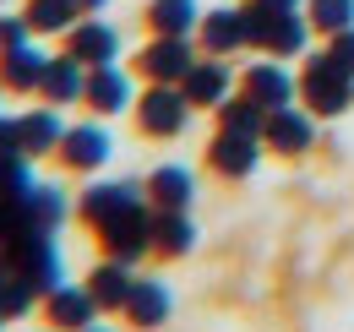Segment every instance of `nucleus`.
<instances>
[{
    "label": "nucleus",
    "instance_id": "nucleus-1",
    "mask_svg": "<svg viewBox=\"0 0 354 332\" xmlns=\"http://www.w3.org/2000/svg\"><path fill=\"white\" fill-rule=\"evenodd\" d=\"M240 22H245V44H257V49L278 55V60L306 55L310 17H300L295 6H278V0H245V6H240Z\"/></svg>",
    "mask_w": 354,
    "mask_h": 332
},
{
    "label": "nucleus",
    "instance_id": "nucleus-2",
    "mask_svg": "<svg viewBox=\"0 0 354 332\" xmlns=\"http://www.w3.org/2000/svg\"><path fill=\"white\" fill-rule=\"evenodd\" d=\"M6 250H11V267L39 284V294H55L66 284V273H60V246H55L49 229H22V234L6 240Z\"/></svg>",
    "mask_w": 354,
    "mask_h": 332
},
{
    "label": "nucleus",
    "instance_id": "nucleus-3",
    "mask_svg": "<svg viewBox=\"0 0 354 332\" xmlns=\"http://www.w3.org/2000/svg\"><path fill=\"white\" fill-rule=\"evenodd\" d=\"M300 98H306L310 115H344L354 104V77L338 71V66L327 60V49H322V55H310L306 71H300Z\"/></svg>",
    "mask_w": 354,
    "mask_h": 332
},
{
    "label": "nucleus",
    "instance_id": "nucleus-4",
    "mask_svg": "<svg viewBox=\"0 0 354 332\" xmlns=\"http://www.w3.org/2000/svg\"><path fill=\"white\" fill-rule=\"evenodd\" d=\"M136 120L147 136H180L191 120V98L180 93V82H153L136 98Z\"/></svg>",
    "mask_w": 354,
    "mask_h": 332
},
{
    "label": "nucleus",
    "instance_id": "nucleus-5",
    "mask_svg": "<svg viewBox=\"0 0 354 332\" xmlns=\"http://www.w3.org/2000/svg\"><path fill=\"white\" fill-rule=\"evenodd\" d=\"M104 229V246H109V256H120V261H136V256H147L153 250V212L142 208H126L115 212L109 223H98Z\"/></svg>",
    "mask_w": 354,
    "mask_h": 332
},
{
    "label": "nucleus",
    "instance_id": "nucleus-6",
    "mask_svg": "<svg viewBox=\"0 0 354 332\" xmlns=\"http://www.w3.org/2000/svg\"><path fill=\"white\" fill-rule=\"evenodd\" d=\"M310 142H316L310 109L289 104V109H272V115H267V125H262V147L283 153V158H300V153H310Z\"/></svg>",
    "mask_w": 354,
    "mask_h": 332
},
{
    "label": "nucleus",
    "instance_id": "nucleus-7",
    "mask_svg": "<svg viewBox=\"0 0 354 332\" xmlns=\"http://www.w3.org/2000/svg\"><path fill=\"white\" fill-rule=\"evenodd\" d=\"M136 66H142V77H147V82H185V71L196 66V55H191V39L153 33V44L136 55Z\"/></svg>",
    "mask_w": 354,
    "mask_h": 332
},
{
    "label": "nucleus",
    "instance_id": "nucleus-8",
    "mask_svg": "<svg viewBox=\"0 0 354 332\" xmlns=\"http://www.w3.org/2000/svg\"><path fill=\"white\" fill-rule=\"evenodd\" d=\"M207 164L218 169L223 180H245L251 169L262 164V136H245V131H218L213 147H207Z\"/></svg>",
    "mask_w": 354,
    "mask_h": 332
},
{
    "label": "nucleus",
    "instance_id": "nucleus-9",
    "mask_svg": "<svg viewBox=\"0 0 354 332\" xmlns=\"http://www.w3.org/2000/svg\"><path fill=\"white\" fill-rule=\"evenodd\" d=\"M240 93H245V98H257L267 115H272V109H289V104L300 98V82H295V77H289L283 66H272V60H257V66L245 71Z\"/></svg>",
    "mask_w": 354,
    "mask_h": 332
},
{
    "label": "nucleus",
    "instance_id": "nucleus-10",
    "mask_svg": "<svg viewBox=\"0 0 354 332\" xmlns=\"http://www.w3.org/2000/svg\"><path fill=\"white\" fill-rule=\"evenodd\" d=\"M66 55L71 60H82V66H115V55H120V33L109 28V22H77L71 33H66Z\"/></svg>",
    "mask_w": 354,
    "mask_h": 332
},
{
    "label": "nucleus",
    "instance_id": "nucleus-11",
    "mask_svg": "<svg viewBox=\"0 0 354 332\" xmlns=\"http://www.w3.org/2000/svg\"><path fill=\"white\" fill-rule=\"evenodd\" d=\"M82 104H88L93 115H104V120H109V115H120V109H131V77H126L120 66H93Z\"/></svg>",
    "mask_w": 354,
    "mask_h": 332
},
{
    "label": "nucleus",
    "instance_id": "nucleus-12",
    "mask_svg": "<svg viewBox=\"0 0 354 332\" xmlns=\"http://www.w3.org/2000/svg\"><path fill=\"white\" fill-rule=\"evenodd\" d=\"M115 153V142H109V131L104 125H66V142H60V158L71 169H82V174H93V169H104V158Z\"/></svg>",
    "mask_w": 354,
    "mask_h": 332
},
{
    "label": "nucleus",
    "instance_id": "nucleus-13",
    "mask_svg": "<svg viewBox=\"0 0 354 332\" xmlns=\"http://www.w3.org/2000/svg\"><path fill=\"white\" fill-rule=\"evenodd\" d=\"M131 289H136V273H131V261H120V256L98 261L88 273V294L98 299V311H126Z\"/></svg>",
    "mask_w": 354,
    "mask_h": 332
},
{
    "label": "nucleus",
    "instance_id": "nucleus-14",
    "mask_svg": "<svg viewBox=\"0 0 354 332\" xmlns=\"http://www.w3.org/2000/svg\"><path fill=\"white\" fill-rule=\"evenodd\" d=\"M44 71H49L44 49H33V44L0 49V82L11 87V93H33V87H44Z\"/></svg>",
    "mask_w": 354,
    "mask_h": 332
},
{
    "label": "nucleus",
    "instance_id": "nucleus-15",
    "mask_svg": "<svg viewBox=\"0 0 354 332\" xmlns=\"http://www.w3.org/2000/svg\"><path fill=\"white\" fill-rule=\"evenodd\" d=\"M44 311L60 332H82V327L98 322V299H93L88 289H71V284H60L55 294H44Z\"/></svg>",
    "mask_w": 354,
    "mask_h": 332
},
{
    "label": "nucleus",
    "instance_id": "nucleus-16",
    "mask_svg": "<svg viewBox=\"0 0 354 332\" xmlns=\"http://www.w3.org/2000/svg\"><path fill=\"white\" fill-rule=\"evenodd\" d=\"M169 311H175V294L169 284H158V278H136L131 299H126V316H131V327H164L169 322Z\"/></svg>",
    "mask_w": 354,
    "mask_h": 332
},
{
    "label": "nucleus",
    "instance_id": "nucleus-17",
    "mask_svg": "<svg viewBox=\"0 0 354 332\" xmlns=\"http://www.w3.org/2000/svg\"><path fill=\"white\" fill-rule=\"evenodd\" d=\"M180 93L191 98V109H218L223 98H229V66H223V60H196V66L185 71Z\"/></svg>",
    "mask_w": 354,
    "mask_h": 332
},
{
    "label": "nucleus",
    "instance_id": "nucleus-18",
    "mask_svg": "<svg viewBox=\"0 0 354 332\" xmlns=\"http://www.w3.org/2000/svg\"><path fill=\"white\" fill-rule=\"evenodd\" d=\"M142 202V185L136 180H109V185H88L82 191V218L88 223H109L115 212H126Z\"/></svg>",
    "mask_w": 354,
    "mask_h": 332
},
{
    "label": "nucleus",
    "instance_id": "nucleus-19",
    "mask_svg": "<svg viewBox=\"0 0 354 332\" xmlns=\"http://www.w3.org/2000/svg\"><path fill=\"white\" fill-rule=\"evenodd\" d=\"M191 196H196L191 169H180V164L153 169V180H147V202H153V208H164V212H191Z\"/></svg>",
    "mask_w": 354,
    "mask_h": 332
},
{
    "label": "nucleus",
    "instance_id": "nucleus-20",
    "mask_svg": "<svg viewBox=\"0 0 354 332\" xmlns=\"http://www.w3.org/2000/svg\"><path fill=\"white\" fill-rule=\"evenodd\" d=\"M202 49L207 55H234L245 49V22H240V6H218V11H202Z\"/></svg>",
    "mask_w": 354,
    "mask_h": 332
},
{
    "label": "nucleus",
    "instance_id": "nucleus-21",
    "mask_svg": "<svg viewBox=\"0 0 354 332\" xmlns=\"http://www.w3.org/2000/svg\"><path fill=\"white\" fill-rule=\"evenodd\" d=\"M44 93L49 104H82V93H88V66L82 60H71V55H49V71H44Z\"/></svg>",
    "mask_w": 354,
    "mask_h": 332
},
{
    "label": "nucleus",
    "instance_id": "nucleus-22",
    "mask_svg": "<svg viewBox=\"0 0 354 332\" xmlns=\"http://www.w3.org/2000/svg\"><path fill=\"white\" fill-rule=\"evenodd\" d=\"M147 28L153 33H169V39H191L202 28V6L196 0H153L147 6Z\"/></svg>",
    "mask_w": 354,
    "mask_h": 332
},
{
    "label": "nucleus",
    "instance_id": "nucleus-23",
    "mask_svg": "<svg viewBox=\"0 0 354 332\" xmlns=\"http://www.w3.org/2000/svg\"><path fill=\"white\" fill-rule=\"evenodd\" d=\"M191 246H196V223H191V212L153 208V250H158V256H191Z\"/></svg>",
    "mask_w": 354,
    "mask_h": 332
},
{
    "label": "nucleus",
    "instance_id": "nucleus-24",
    "mask_svg": "<svg viewBox=\"0 0 354 332\" xmlns=\"http://www.w3.org/2000/svg\"><path fill=\"white\" fill-rule=\"evenodd\" d=\"M60 142H66V125H60L55 109H33V115H22V153H28V158L60 153Z\"/></svg>",
    "mask_w": 354,
    "mask_h": 332
},
{
    "label": "nucleus",
    "instance_id": "nucleus-25",
    "mask_svg": "<svg viewBox=\"0 0 354 332\" xmlns=\"http://www.w3.org/2000/svg\"><path fill=\"white\" fill-rule=\"evenodd\" d=\"M22 229H60V218H66V196H60V185H33L22 202Z\"/></svg>",
    "mask_w": 354,
    "mask_h": 332
},
{
    "label": "nucleus",
    "instance_id": "nucleus-26",
    "mask_svg": "<svg viewBox=\"0 0 354 332\" xmlns=\"http://www.w3.org/2000/svg\"><path fill=\"white\" fill-rule=\"evenodd\" d=\"M22 17L33 22V33H71L77 17H82V6L77 0H28Z\"/></svg>",
    "mask_w": 354,
    "mask_h": 332
},
{
    "label": "nucleus",
    "instance_id": "nucleus-27",
    "mask_svg": "<svg viewBox=\"0 0 354 332\" xmlns=\"http://www.w3.org/2000/svg\"><path fill=\"white\" fill-rule=\"evenodd\" d=\"M262 125H267V109L257 104V98H223L218 104V131H245V136H262Z\"/></svg>",
    "mask_w": 354,
    "mask_h": 332
},
{
    "label": "nucleus",
    "instance_id": "nucleus-28",
    "mask_svg": "<svg viewBox=\"0 0 354 332\" xmlns=\"http://www.w3.org/2000/svg\"><path fill=\"white\" fill-rule=\"evenodd\" d=\"M33 185H39V180H33L28 153H6V158H0V202H22Z\"/></svg>",
    "mask_w": 354,
    "mask_h": 332
},
{
    "label": "nucleus",
    "instance_id": "nucleus-29",
    "mask_svg": "<svg viewBox=\"0 0 354 332\" xmlns=\"http://www.w3.org/2000/svg\"><path fill=\"white\" fill-rule=\"evenodd\" d=\"M306 17H310V28L316 33H344V28H354V0H310L306 6Z\"/></svg>",
    "mask_w": 354,
    "mask_h": 332
},
{
    "label": "nucleus",
    "instance_id": "nucleus-30",
    "mask_svg": "<svg viewBox=\"0 0 354 332\" xmlns=\"http://www.w3.org/2000/svg\"><path fill=\"white\" fill-rule=\"evenodd\" d=\"M39 299H44L39 284H33V278H22V273H11V278L0 284V311H6V316H28Z\"/></svg>",
    "mask_w": 354,
    "mask_h": 332
},
{
    "label": "nucleus",
    "instance_id": "nucleus-31",
    "mask_svg": "<svg viewBox=\"0 0 354 332\" xmlns=\"http://www.w3.org/2000/svg\"><path fill=\"white\" fill-rule=\"evenodd\" d=\"M327 60H333L338 71H349V77H354V28H344V33L327 39Z\"/></svg>",
    "mask_w": 354,
    "mask_h": 332
},
{
    "label": "nucleus",
    "instance_id": "nucleus-32",
    "mask_svg": "<svg viewBox=\"0 0 354 332\" xmlns=\"http://www.w3.org/2000/svg\"><path fill=\"white\" fill-rule=\"evenodd\" d=\"M28 33H33V22H28V17H0V49L28 44Z\"/></svg>",
    "mask_w": 354,
    "mask_h": 332
},
{
    "label": "nucleus",
    "instance_id": "nucleus-33",
    "mask_svg": "<svg viewBox=\"0 0 354 332\" xmlns=\"http://www.w3.org/2000/svg\"><path fill=\"white\" fill-rule=\"evenodd\" d=\"M6 153H22V120H6L0 115V158Z\"/></svg>",
    "mask_w": 354,
    "mask_h": 332
},
{
    "label": "nucleus",
    "instance_id": "nucleus-34",
    "mask_svg": "<svg viewBox=\"0 0 354 332\" xmlns=\"http://www.w3.org/2000/svg\"><path fill=\"white\" fill-rule=\"evenodd\" d=\"M11 273H17V267H11V250L0 246V284H6V278H11Z\"/></svg>",
    "mask_w": 354,
    "mask_h": 332
},
{
    "label": "nucleus",
    "instance_id": "nucleus-35",
    "mask_svg": "<svg viewBox=\"0 0 354 332\" xmlns=\"http://www.w3.org/2000/svg\"><path fill=\"white\" fill-rule=\"evenodd\" d=\"M77 6H82V11H98V6H104V0H77Z\"/></svg>",
    "mask_w": 354,
    "mask_h": 332
},
{
    "label": "nucleus",
    "instance_id": "nucleus-36",
    "mask_svg": "<svg viewBox=\"0 0 354 332\" xmlns=\"http://www.w3.org/2000/svg\"><path fill=\"white\" fill-rule=\"evenodd\" d=\"M82 332H115V327H98V322H93V327H82Z\"/></svg>",
    "mask_w": 354,
    "mask_h": 332
},
{
    "label": "nucleus",
    "instance_id": "nucleus-37",
    "mask_svg": "<svg viewBox=\"0 0 354 332\" xmlns=\"http://www.w3.org/2000/svg\"><path fill=\"white\" fill-rule=\"evenodd\" d=\"M278 6H300V0H278Z\"/></svg>",
    "mask_w": 354,
    "mask_h": 332
},
{
    "label": "nucleus",
    "instance_id": "nucleus-38",
    "mask_svg": "<svg viewBox=\"0 0 354 332\" xmlns=\"http://www.w3.org/2000/svg\"><path fill=\"white\" fill-rule=\"evenodd\" d=\"M6 322H11V316H6V311H0V327H6Z\"/></svg>",
    "mask_w": 354,
    "mask_h": 332
}]
</instances>
